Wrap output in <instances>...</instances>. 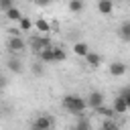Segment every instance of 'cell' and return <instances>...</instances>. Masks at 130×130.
<instances>
[{
  "label": "cell",
  "instance_id": "1",
  "mask_svg": "<svg viewBox=\"0 0 130 130\" xmlns=\"http://www.w3.org/2000/svg\"><path fill=\"white\" fill-rule=\"evenodd\" d=\"M61 106H63V108H65L69 114H73V116L81 118V116H83V110H85V106H87V102H85L81 95L67 93V95H63V100H61Z\"/></svg>",
  "mask_w": 130,
  "mask_h": 130
},
{
  "label": "cell",
  "instance_id": "2",
  "mask_svg": "<svg viewBox=\"0 0 130 130\" xmlns=\"http://www.w3.org/2000/svg\"><path fill=\"white\" fill-rule=\"evenodd\" d=\"M53 128H55V118L49 116V114L37 116L30 124V130H53Z\"/></svg>",
  "mask_w": 130,
  "mask_h": 130
},
{
  "label": "cell",
  "instance_id": "3",
  "mask_svg": "<svg viewBox=\"0 0 130 130\" xmlns=\"http://www.w3.org/2000/svg\"><path fill=\"white\" fill-rule=\"evenodd\" d=\"M30 47L37 53H41L45 49H51V41H49V37H32L30 39Z\"/></svg>",
  "mask_w": 130,
  "mask_h": 130
},
{
  "label": "cell",
  "instance_id": "4",
  "mask_svg": "<svg viewBox=\"0 0 130 130\" xmlns=\"http://www.w3.org/2000/svg\"><path fill=\"white\" fill-rule=\"evenodd\" d=\"M85 102H87V106H89L93 112H98V110L104 106V95H102L100 91H91V93L87 95V100H85Z\"/></svg>",
  "mask_w": 130,
  "mask_h": 130
},
{
  "label": "cell",
  "instance_id": "5",
  "mask_svg": "<svg viewBox=\"0 0 130 130\" xmlns=\"http://www.w3.org/2000/svg\"><path fill=\"white\" fill-rule=\"evenodd\" d=\"M6 47H8V51H10V53H18V51H22V49H24V41H22L20 37H10V39H8V43H6Z\"/></svg>",
  "mask_w": 130,
  "mask_h": 130
},
{
  "label": "cell",
  "instance_id": "6",
  "mask_svg": "<svg viewBox=\"0 0 130 130\" xmlns=\"http://www.w3.org/2000/svg\"><path fill=\"white\" fill-rule=\"evenodd\" d=\"M112 110H114V114L118 116V114H124L126 110H128V106H126V102H124V98L122 95H118V98H114V104H112Z\"/></svg>",
  "mask_w": 130,
  "mask_h": 130
},
{
  "label": "cell",
  "instance_id": "7",
  "mask_svg": "<svg viewBox=\"0 0 130 130\" xmlns=\"http://www.w3.org/2000/svg\"><path fill=\"white\" fill-rule=\"evenodd\" d=\"M98 12H102V14H112V12H114V2H112V0H100V2H98Z\"/></svg>",
  "mask_w": 130,
  "mask_h": 130
},
{
  "label": "cell",
  "instance_id": "8",
  "mask_svg": "<svg viewBox=\"0 0 130 130\" xmlns=\"http://www.w3.org/2000/svg\"><path fill=\"white\" fill-rule=\"evenodd\" d=\"M85 61H87L89 67H100V65H102V55L95 53V51H89L87 57H85Z\"/></svg>",
  "mask_w": 130,
  "mask_h": 130
},
{
  "label": "cell",
  "instance_id": "9",
  "mask_svg": "<svg viewBox=\"0 0 130 130\" xmlns=\"http://www.w3.org/2000/svg\"><path fill=\"white\" fill-rule=\"evenodd\" d=\"M110 73H112L114 77H122V75L126 73V65H124V63H120V61H116V63H112V65H110Z\"/></svg>",
  "mask_w": 130,
  "mask_h": 130
},
{
  "label": "cell",
  "instance_id": "10",
  "mask_svg": "<svg viewBox=\"0 0 130 130\" xmlns=\"http://www.w3.org/2000/svg\"><path fill=\"white\" fill-rule=\"evenodd\" d=\"M118 35H120V39H122V41H130V20H124V22L120 24Z\"/></svg>",
  "mask_w": 130,
  "mask_h": 130
},
{
  "label": "cell",
  "instance_id": "11",
  "mask_svg": "<svg viewBox=\"0 0 130 130\" xmlns=\"http://www.w3.org/2000/svg\"><path fill=\"white\" fill-rule=\"evenodd\" d=\"M73 53L79 55V57H87V53H89L87 43H75V45H73Z\"/></svg>",
  "mask_w": 130,
  "mask_h": 130
},
{
  "label": "cell",
  "instance_id": "12",
  "mask_svg": "<svg viewBox=\"0 0 130 130\" xmlns=\"http://www.w3.org/2000/svg\"><path fill=\"white\" fill-rule=\"evenodd\" d=\"M39 59H41V63H55V57H53V47H51V49L41 51V53H39Z\"/></svg>",
  "mask_w": 130,
  "mask_h": 130
},
{
  "label": "cell",
  "instance_id": "13",
  "mask_svg": "<svg viewBox=\"0 0 130 130\" xmlns=\"http://www.w3.org/2000/svg\"><path fill=\"white\" fill-rule=\"evenodd\" d=\"M73 130H91V124H89V120H87L85 116H81V118H77Z\"/></svg>",
  "mask_w": 130,
  "mask_h": 130
},
{
  "label": "cell",
  "instance_id": "14",
  "mask_svg": "<svg viewBox=\"0 0 130 130\" xmlns=\"http://www.w3.org/2000/svg\"><path fill=\"white\" fill-rule=\"evenodd\" d=\"M6 18H8V20H16V22H18V20L22 18V12H20V10L14 6V8H10V10L6 12Z\"/></svg>",
  "mask_w": 130,
  "mask_h": 130
},
{
  "label": "cell",
  "instance_id": "15",
  "mask_svg": "<svg viewBox=\"0 0 130 130\" xmlns=\"http://www.w3.org/2000/svg\"><path fill=\"white\" fill-rule=\"evenodd\" d=\"M30 28H32L30 18H28V16H22V18L18 20V30H30Z\"/></svg>",
  "mask_w": 130,
  "mask_h": 130
},
{
  "label": "cell",
  "instance_id": "16",
  "mask_svg": "<svg viewBox=\"0 0 130 130\" xmlns=\"http://www.w3.org/2000/svg\"><path fill=\"white\" fill-rule=\"evenodd\" d=\"M35 26H37V30H41V32H49V30H51V24H49L45 18H39V20L35 22Z\"/></svg>",
  "mask_w": 130,
  "mask_h": 130
},
{
  "label": "cell",
  "instance_id": "17",
  "mask_svg": "<svg viewBox=\"0 0 130 130\" xmlns=\"http://www.w3.org/2000/svg\"><path fill=\"white\" fill-rule=\"evenodd\" d=\"M8 69H10V71H14V73H20V71H22V63H20L18 59H14V57H12V59L8 61Z\"/></svg>",
  "mask_w": 130,
  "mask_h": 130
},
{
  "label": "cell",
  "instance_id": "18",
  "mask_svg": "<svg viewBox=\"0 0 130 130\" xmlns=\"http://www.w3.org/2000/svg\"><path fill=\"white\" fill-rule=\"evenodd\" d=\"M120 126H118V122L114 120V118H110V120H104L102 122V130H118Z\"/></svg>",
  "mask_w": 130,
  "mask_h": 130
},
{
  "label": "cell",
  "instance_id": "19",
  "mask_svg": "<svg viewBox=\"0 0 130 130\" xmlns=\"http://www.w3.org/2000/svg\"><path fill=\"white\" fill-rule=\"evenodd\" d=\"M83 8H85V4H83L81 0H71V2H69V10H71V12H81Z\"/></svg>",
  "mask_w": 130,
  "mask_h": 130
},
{
  "label": "cell",
  "instance_id": "20",
  "mask_svg": "<svg viewBox=\"0 0 130 130\" xmlns=\"http://www.w3.org/2000/svg\"><path fill=\"white\" fill-rule=\"evenodd\" d=\"M53 57H55V63H59V61H65V51L63 49H57V47H53Z\"/></svg>",
  "mask_w": 130,
  "mask_h": 130
},
{
  "label": "cell",
  "instance_id": "21",
  "mask_svg": "<svg viewBox=\"0 0 130 130\" xmlns=\"http://www.w3.org/2000/svg\"><path fill=\"white\" fill-rule=\"evenodd\" d=\"M98 114H102V116H104V118H106V120H110V118H114V116H116V114H114V110H112V108H104V106H102V108H100V110H98Z\"/></svg>",
  "mask_w": 130,
  "mask_h": 130
},
{
  "label": "cell",
  "instance_id": "22",
  "mask_svg": "<svg viewBox=\"0 0 130 130\" xmlns=\"http://www.w3.org/2000/svg\"><path fill=\"white\" fill-rule=\"evenodd\" d=\"M10 8H14V4H12L10 0H0V10H4V12H8Z\"/></svg>",
  "mask_w": 130,
  "mask_h": 130
},
{
  "label": "cell",
  "instance_id": "23",
  "mask_svg": "<svg viewBox=\"0 0 130 130\" xmlns=\"http://www.w3.org/2000/svg\"><path fill=\"white\" fill-rule=\"evenodd\" d=\"M120 95H122V98H124V102H126V106H128V110H130V93H128V91H126V87H124V89H122V91H120Z\"/></svg>",
  "mask_w": 130,
  "mask_h": 130
},
{
  "label": "cell",
  "instance_id": "24",
  "mask_svg": "<svg viewBox=\"0 0 130 130\" xmlns=\"http://www.w3.org/2000/svg\"><path fill=\"white\" fill-rule=\"evenodd\" d=\"M32 71H35L37 75H43V65H41V63H39V65H35V69H32Z\"/></svg>",
  "mask_w": 130,
  "mask_h": 130
},
{
  "label": "cell",
  "instance_id": "25",
  "mask_svg": "<svg viewBox=\"0 0 130 130\" xmlns=\"http://www.w3.org/2000/svg\"><path fill=\"white\" fill-rule=\"evenodd\" d=\"M2 85H4V83H2V79H0V91H2Z\"/></svg>",
  "mask_w": 130,
  "mask_h": 130
},
{
  "label": "cell",
  "instance_id": "26",
  "mask_svg": "<svg viewBox=\"0 0 130 130\" xmlns=\"http://www.w3.org/2000/svg\"><path fill=\"white\" fill-rule=\"evenodd\" d=\"M126 91H128V93H130V85H128V87H126Z\"/></svg>",
  "mask_w": 130,
  "mask_h": 130
}]
</instances>
